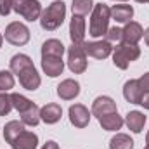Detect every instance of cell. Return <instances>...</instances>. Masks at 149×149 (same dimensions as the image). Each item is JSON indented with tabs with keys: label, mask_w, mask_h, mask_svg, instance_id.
I'll return each instance as SVG.
<instances>
[{
	"label": "cell",
	"mask_w": 149,
	"mask_h": 149,
	"mask_svg": "<svg viewBox=\"0 0 149 149\" xmlns=\"http://www.w3.org/2000/svg\"><path fill=\"white\" fill-rule=\"evenodd\" d=\"M109 19H111V7L106 3H95L92 9V17H90V28L88 33L94 38H99L108 33L109 30Z\"/></svg>",
	"instance_id": "cell-1"
},
{
	"label": "cell",
	"mask_w": 149,
	"mask_h": 149,
	"mask_svg": "<svg viewBox=\"0 0 149 149\" xmlns=\"http://www.w3.org/2000/svg\"><path fill=\"white\" fill-rule=\"evenodd\" d=\"M64 17H66V5H64V2H61V0H56V2H52L45 10H42L40 24H42L43 30L54 31V30H57V28L64 23Z\"/></svg>",
	"instance_id": "cell-2"
},
{
	"label": "cell",
	"mask_w": 149,
	"mask_h": 149,
	"mask_svg": "<svg viewBox=\"0 0 149 149\" xmlns=\"http://www.w3.org/2000/svg\"><path fill=\"white\" fill-rule=\"evenodd\" d=\"M139 56H141V49L134 43L121 42L116 47H113V63L120 70H127L132 61L139 59Z\"/></svg>",
	"instance_id": "cell-3"
},
{
	"label": "cell",
	"mask_w": 149,
	"mask_h": 149,
	"mask_svg": "<svg viewBox=\"0 0 149 149\" xmlns=\"http://www.w3.org/2000/svg\"><path fill=\"white\" fill-rule=\"evenodd\" d=\"M12 10L26 21H37L42 16V5L38 0H12Z\"/></svg>",
	"instance_id": "cell-4"
},
{
	"label": "cell",
	"mask_w": 149,
	"mask_h": 149,
	"mask_svg": "<svg viewBox=\"0 0 149 149\" xmlns=\"http://www.w3.org/2000/svg\"><path fill=\"white\" fill-rule=\"evenodd\" d=\"M5 40L12 45H26L30 42V30L26 24L14 21L5 28Z\"/></svg>",
	"instance_id": "cell-5"
},
{
	"label": "cell",
	"mask_w": 149,
	"mask_h": 149,
	"mask_svg": "<svg viewBox=\"0 0 149 149\" xmlns=\"http://www.w3.org/2000/svg\"><path fill=\"white\" fill-rule=\"evenodd\" d=\"M68 66L74 74H80L87 70V54L83 50V45L73 43L68 50Z\"/></svg>",
	"instance_id": "cell-6"
},
{
	"label": "cell",
	"mask_w": 149,
	"mask_h": 149,
	"mask_svg": "<svg viewBox=\"0 0 149 149\" xmlns=\"http://www.w3.org/2000/svg\"><path fill=\"white\" fill-rule=\"evenodd\" d=\"M83 50L87 56L95 57V59H106L113 52V47L108 40H99V42H83Z\"/></svg>",
	"instance_id": "cell-7"
},
{
	"label": "cell",
	"mask_w": 149,
	"mask_h": 149,
	"mask_svg": "<svg viewBox=\"0 0 149 149\" xmlns=\"http://www.w3.org/2000/svg\"><path fill=\"white\" fill-rule=\"evenodd\" d=\"M17 76H19V83H21V87L26 88V90H37L38 87H40V83H42V78H40L37 68H35L33 64L28 66V68H24Z\"/></svg>",
	"instance_id": "cell-8"
},
{
	"label": "cell",
	"mask_w": 149,
	"mask_h": 149,
	"mask_svg": "<svg viewBox=\"0 0 149 149\" xmlns=\"http://www.w3.org/2000/svg\"><path fill=\"white\" fill-rule=\"evenodd\" d=\"M42 70L43 73L50 78H56L64 71V61L63 57H50V56H42Z\"/></svg>",
	"instance_id": "cell-9"
},
{
	"label": "cell",
	"mask_w": 149,
	"mask_h": 149,
	"mask_svg": "<svg viewBox=\"0 0 149 149\" xmlns=\"http://www.w3.org/2000/svg\"><path fill=\"white\" fill-rule=\"evenodd\" d=\"M116 102L113 101L111 97H108V95H101V97H97L95 101H94V104H92V114L94 116H97V120L101 118V116H106V114H109V113H116Z\"/></svg>",
	"instance_id": "cell-10"
},
{
	"label": "cell",
	"mask_w": 149,
	"mask_h": 149,
	"mask_svg": "<svg viewBox=\"0 0 149 149\" xmlns=\"http://www.w3.org/2000/svg\"><path fill=\"white\" fill-rule=\"evenodd\" d=\"M70 121L76 128H85L90 121V113L83 104H73L70 108Z\"/></svg>",
	"instance_id": "cell-11"
},
{
	"label": "cell",
	"mask_w": 149,
	"mask_h": 149,
	"mask_svg": "<svg viewBox=\"0 0 149 149\" xmlns=\"http://www.w3.org/2000/svg\"><path fill=\"white\" fill-rule=\"evenodd\" d=\"M70 38L76 45H81L85 40V17L73 14L71 23H70Z\"/></svg>",
	"instance_id": "cell-12"
},
{
	"label": "cell",
	"mask_w": 149,
	"mask_h": 149,
	"mask_svg": "<svg viewBox=\"0 0 149 149\" xmlns=\"http://www.w3.org/2000/svg\"><path fill=\"white\" fill-rule=\"evenodd\" d=\"M61 116H63V109H61V106L56 104V102L45 104V106L40 109V120H42L43 123H47V125L57 123V121L61 120Z\"/></svg>",
	"instance_id": "cell-13"
},
{
	"label": "cell",
	"mask_w": 149,
	"mask_h": 149,
	"mask_svg": "<svg viewBox=\"0 0 149 149\" xmlns=\"http://www.w3.org/2000/svg\"><path fill=\"white\" fill-rule=\"evenodd\" d=\"M142 37H144L142 26H141L139 23H135V21H128L127 26L123 28V38H121V42L137 45V42H139Z\"/></svg>",
	"instance_id": "cell-14"
},
{
	"label": "cell",
	"mask_w": 149,
	"mask_h": 149,
	"mask_svg": "<svg viewBox=\"0 0 149 149\" xmlns=\"http://www.w3.org/2000/svg\"><path fill=\"white\" fill-rule=\"evenodd\" d=\"M80 94V83L74 81V80H64L57 85V95L63 99V101H71L76 95Z\"/></svg>",
	"instance_id": "cell-15"
},
{
	"label": "cell",
	"mask_w": 149,
	"mask_h": 149,
	"mask_svg": "<svg viewBox=\"0 0 149 149\" xmlns=\"http://www.w3.org/2000/svg\"><path fill=\"white\" fill-rule=\"evenodd\" d=\"M37 146H38V135L33 134V132H26V130L23 134H19L14 139V142L10 144L12 149H37Z\"/></svg>",
	"instance_id": "cell-16"
},
{
	"label": "cell",
	"mask_w": 149,
	"mask_h": 149,
	"mask_svg": "<svg viewBox=\"0 0 149 149\" xmlns=\"http://www.w3.org/2000/svg\"><path fill=\"white\" fill-rule=\"evenodd\" d=\"M142 88L139 85L137 80H128L125 85H123V95L125 99L130 102V104H139L141 102V97H142Z\"/></svg>",
	"instance_id": "cell-17"
},
{
	"label": "cell",
	"mask_w": 149,
	"mask_h": 149,
	"mask_svg": "<svg viewBox=\"0 0 149 149\" xmlns=\"http://www.w3.org/2000/svg\"><path fill=\"white\" fill-rule=\"evenodd\" d=\"M125 123H127L128 130H132L134 134H141L146 125V116L141 111H130L125 118Z\"/></svg>",
	"instance_id": "cell-18"
},
{
	"label": "cell",
	"mask_w": 149,
	"mask_h": 149,
	"mask_svg": "<svg viewBox=\"0 0 149 149\" xmlns=\"http://www.w3.org/2000/svg\"><path fill=\"white\" fill-rule=\"evenodd\" d=\"M111 17L116 23H128L134 17V9H132V5H127V3L113 5L111 7Z\"/></svg>",
	"instance_id": "cell-19"
},
{
	"label": "cell",
	"mask_w": 149,
	"mask_h": 149,
	"mask_svg": "<svg viewBox=\"0 0 149 149\" xmlns=\"http://www.w3.org/2000/svg\"><path fill=\"white\" fill-rule=\"evenodd\" d=\"M64 54V45L63 42L56 40V38H50L47 42H43L42 45V56H50V57H63Z\"/></svg>",
	"instance_id": "cell-20"
},
{
	"label": "cell",
	"mask_w": 149,
	"mask_h": 149,
	"mask_svg": "<svg viewBox=\"0 0 149 149\" xmlns=\"http://www.w3.org/2000/svg\"><path fill=\"white\" fill-rule=\"evenodd\" d=\"M23 132H24V123L17 121V120H12V121L5 123V127H3V139H5V142L12 144L14 139Z\"/></svg>",
	"instance_id": "cell-21"
},
{
	"label": "cell",
	"mask_w": 149,
	"mask_h": 149,
	"mask_svg": "<svg viewBox=\"0 0 149 149\" xmlns=\"http://www.w3.org/2000/svg\"><path fill=\"white\" fill-rule=\"evenodd\" d=\"M99 123H101V127L104 128V130H108V132H114V130H120L121 128V125H123V118L116 113H109V114H106V116H101L99 118Z\"/></svg>",
	"instance_id": "cell-22"
},
{
	"label": "cell",
	"mask_w": 149,
	"mask_h": 149,
	"mask_svg": "<svg viewBox=\"0 0 149 149\" xmlns=\"http://www.w3.org/2000/svg\"><path fill=\"white\" fill-rule=\"evenodd\" d=\"M33 64V61H31V57L30 56H26V54H16V56H12V59H10V71L16 74H19L24 68H28V66H31Z\"/></svg>",
	"instance_id": "cell-23"
},
{
	"label": "cell",
	"mask_w": 149,
	"mask_h": 149,
	"mask_svg": "<svg viewBox=\"0 0 149 149\" xmlns=\"http://www.w3.org/2000/svg\"><path fill=\"white\" fill-rule=\"evenodd\" d=\"M21 121L28 127H37L40 121V108L33 102L31 108H28L24 113H21Z\"/></svg>",
	"instance_id": "cell-24"
},
{
	"label": "cell",
	"mask_w": 149,
	"mask_h": 149,
	"mask_svg": "<svg viewBox=\"0 0 149 149\" xmlns=\"http://www.w3.org/2000/svg\"><path fill=\"white\" fill-rule=\"evenodd\" d=\"M109 149H134V141L127 134H116L109 141Z\"/></svg>",
	"instance_id": "cell-25"
},
{
	"label": "cell",
	"mask_w": 149,
	"mask_h": 149,
	"mask_svg": "<svg viewBox=\"0 0 149 149\" xmlns=\"http://www.w3.org/2000/svg\"><path fill=\"white\" fill-rule=\"evenodd\" d=\"M10 101H12V108H16L19 113H24L28 108L33 106V102H31L28 97H24V95H21V94H17V92L10 94Z\"/></svg>",
	"instance_id": "cell-26"
},
{
	"label": "cell",
	"mask_w": 149,
	"mask_h": 149,
	"mask_svg": "<svg viewBox=\"0 0 149 149\" xmlns=\"http://www.w3.org/2000/svg\"><path fill=\"white\" fill-rule=\"evenodd\" d=\"M73 14L76 16H87L88 12H92L94 9V2L92 0H73Z\"/></svg>",
	"instance_id": "cell-27"
},
{
	"label": "cell",
	"mask_w": 149,
	"mask_h": 149,
	"mask_svg": "<svg viewBox=\"0 0 149 149\" xmlns=\"http://www.w3.org/2000/svg\"><path fill=\"white\" fill-rule=\"evenodd\" d=\"M14 87V76L10 71H0V92H7Z\"/></svg>",
	"instance_id": "cell-28"
},
{
	"label": "cell",
	"mask_w": 149,
	"mask_h": 149,
	"mask_svg": "<svg viewBox=\"0 0 149 149\" xmlns=\"http://www.w3.org/2000/svg\"><path fill=\"white\" fill-rule=\"evenodd\" d=\"M12 109V101H10V95L2 92L0 94V116H7Z\"/></svg>",
	"instance_id": "cell-29"
},
{
	"label": "cell",
	"mask_w": 149,
	"mask_h": 149,
	"mask_svg": "<svg viewBox=\"0 0 149 149\" xmlns=\"http://www.w3.org/2000/svg\"><path fill=\"white\" fill-rule=\"evenodd\" d=\"M121 38H123V30L118 28V26L109 28L108 33H106V40L108 42H121Z\"/></svg>",
	"instance_id": "cell-30"
},
{
	"label": "cell",
	"mask_w": 149,
	"mask_h": 149,
	"mask_svg": "<svg viewBox=\"0 0 149 149\" xmlns=\"http://www.w3.org/2000/svg\"><path fill=\"white\" fill-rule=\"evenodd\" d=\"M12 10V0H0V16H7Z\"/></svg>",
	"instance_id": "cell-31"
},
{
	"label": "cell",
	"mask_w": 149,
	"mask_h": 149,
	"mask_svg": "<svg viewBox=\"0 0 149 149\" xmlns=\"http://www.w3.org/2000/svg\"><path fill=\"white\" fill-rule=\"evenodd\" d=\"M139 85H141V88H142V92H149V73H144L139 80Z\"/></svg>",
	"instance_id": "cell-32"
},
{
	"label": "cell",
	"mask_w": 149,
	"mask_h": 149,
	"mask_svg": "<svg viewBox=\"0 0 149 149\" xmlns=\"http://www.w3.org/2000/svg\"><path fill=\"white\" fill-rule=\"evenodd\" d=\"M141 106H144L146 109H149V92H144L142 94V97H141V102H139Z\"/></svg>",
	"instance_id": "cell-33"
},
{
	"label": "cell",
	"mask_w": 149,
	"mask_h": 149,
	"mask_svg": "<svg viewBox=\"0 0 149 149\" xmlns=\"http://www.w3.org/2000/svg\"><path fill=\"white\" fill-rule=\"evenodd\" d=\"M42 149H59V144L57 142H54V141H47L45 144H43V148Z\"/></svg>",
	"instance_id": "cell-34"
},
{
	"label": "cell",
	"mask_w": 149,
	"mask_h": 149,
	"mask_svg": "<svg viewBox=\"0 0 149 149\" xmlns=\"http://www.w3.org/2000/svg\"><path fill=\"white\" fill-rule=\"evenodd\" d=\"M144 42H146V45L149 47V28L144 31Z\"/></svg>",
	"instance_id": "cell-35"
},
{
	"label": "cell",
	"mask_w": 149,
	"mask_h": 149,
	"mask_svg": "<svg viewBox=\"0 0 149 149\" xmlns=\"http://www.w3.org/2000/svg\"><path fill=\"white\" fill-rule=\"evenodd\" d=\"M135 2H139V3H146V2H149V0H135Z\"/></svg>",
	"instance_id": "cell-36"
},
{
	"label": "cell",
	"mask_w": 149,
	"mask_h": 149,
	"mask_svg": "<svg viewBox=\"0 0 149 149\" xmlns=\"http://www.w3.org/2000/svg\"><path fill=\"white\" fill-rule=\"evenodd\" d=\"M2 42H3V37H2V33H0V47H2Z\"/></svg>",
	"instance_id": "cell-37"
},
{
	"label": "cell",
	"mask_w": 149,
	"mask_h": 149,
	"mask_svg": "<svg viewBox=\"0 0 149 149\" xmlns=\"http://www.w3.org/2000/svg\"><path fill=\"white\" fill-rule=\"evenodd\" d=\"M146 142L149 144V132H148V135H146Z\"/></svg>",
	"instance_id": "cell-38"
},
{
	"label": "cell",
	"mask_w": 149,
	"mask_h": 149,
	"mask_svg": "<svg viewBox=\"0 0 149 149\" xmlns=\"http://www.w3.org/2000/svg\"><path fill=\"white\" fill-rule=\"evenodd\" d=\"M144 149H149V144H148V146H146V148H144Z\"/></svg>",
	"instance_id": "cell-39"
},
{
	"label": "cell",
	"mask_w": 149,
	"mask_h": 149,
	"mask_svg": "<svg viewBox=\"0 0 149 149\" xmlns=\"http://www.w3.org/2000/svg\"><path fill=\"white\" fill-rule=\"evenodd\" d=\"M121 2H123V0H121Z\"/></svg>",
	"instance_id": "cell-40"
},
{
	"label": "cell",
	"mask_w": 149,
	"mask_h": 149,
	"mask_svg": "<svg viewBox=\"0 0 149 149\" xmlns=\"http://www.w3.org/2000/svg\"><path fill=\"white\" fill-rule=\"evenodd\" d=\"M148 3H149V2H148Z\"/></svg>",
	"instance_id": "cell-41"
}]
</instances>
